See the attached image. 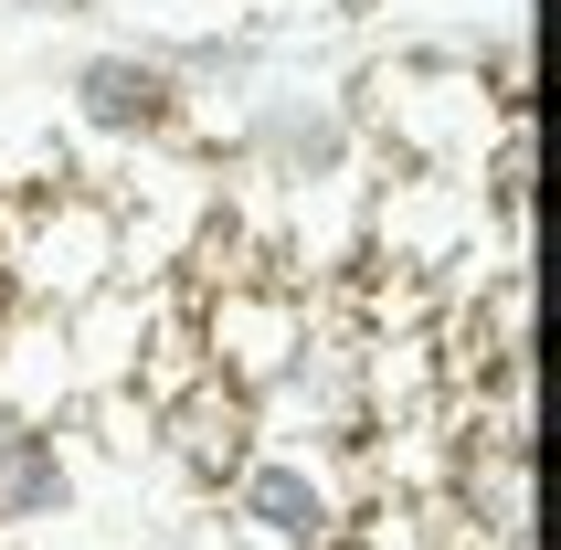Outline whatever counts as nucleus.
Returning <instances> with one entry per match:
<instances>
[{
    "instance_id": "nucleus-3",
    "label": "nucleus",
    "mask_w": 561,
    "mask_h": 550,
    "mask_svg": "<svg viewBox=\"0 0 561 550\" xmlns=\"http://www.w3.org/2000/svg\"><path fill=\"white\" fill-rule=\"evenodd\" d=\"M64 117L106 149H170V138H191V85L170 43H75L64 54Z\"/></svg>"
},
{
    "instance_id": "nucleus-1",
    "label": "nucleus",
    "mask_w": 561,
    "mask_h": 550,
    "mask_svg": "<svg viewBox=\"0 0 561 550\" xmlns=\"http://www.w3.org/2000/svg\"><path fill=\"white\" fill-rule=\"evenodd\" d=\"M233 159H244L254 181H276L286 202H308V191H350L360 149H371V117H360V95L350 85H297V75H265V85L222 117Z\"/></svg>"
},
{
    "instance_id": "nucleus-7",
    "label": "nucleus",
    "mask_w": 561,
    "mask_h": 550,
    "mask_svg": "<svg viewBox=\"0 0 561 550\" xmlns=\"http://www.w3.org/2000/svg\"><path fill=\"white\" fill-rule=\"evenodd\" d=\"M254 434H265V413H254L233 381H213V370H202L181 402H159V456L181 466L191 488H222V477L254 456Z\"/></svg>"
},
{
    "instance_id": "nucleus-4",
    "label": "nucleus",
    "mask_w": 561,
    "mask_h": 550,
    "mask_svg": "<svg viewBox=\"0 0 561 550\" xmlns=\"http://www.w3.org/2000/svg\"><path fill=\"white\" fill-rule=\"evenodd\" d=\"M191 339H202V370L213 381L265 402L318 350V307L297 297V275H244V286H213V297L191 307Z\"/></svg>"
},
{
    "instance_id": "nucleus-6",
    "label": "nucleus",
    "mask_w": 561,
    "mask_h": 550,
    "mask_svg": "<svg viewBox=\"0 0 561 550\" xmlns=\"http://www.w3.org/2000/svg\"><path fill=\"white\" fill-rule=\"evenodd\" d=\"M85 497V466H75V424H32V413H0V540L22 529H64Z\"/></svg>"
},
{
    "instance_id": "nucleus-5",
    "label": "nucleus",
    "mask_w": 561,
    "mask_h": 550,
    "mask_svg": "<svg viewBox=\"0 0 561 550\" xmlns=\"http://www.w3.org/2000/svg\"><path fill=\"white\" fill-rule=\"evenodd\" d=\"M0 275H11V297L22 307H85L95 286H117V202L106 191H43L22 222H11V244H0Z\"/></svg>"
},
{
    "instance_id": "nucleus-2",
    "label": "nucleus",
    "mask_w": 561,
    "mask_h": 550,
    "mask_svg": "<svg viewBox=\"0 0 561 550\" xmlns=\"http://www.w3.org/2000/svg\"><path fill=\"white\" fill-rule=\"evenodd\" d=\"M213 508L233 550H340V529L360 519L340 445H286V434H254V456L213 488Z\"/></svg>"
}]
</instances>
